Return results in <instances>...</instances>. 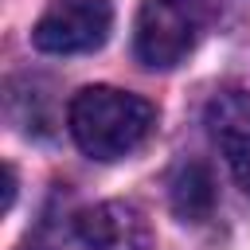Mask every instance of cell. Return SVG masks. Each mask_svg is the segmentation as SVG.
I'll return each mask as SVG.
<instances>
[{
  "label": "cell",
  "mask_w": 250,
  "mask_h": 250,
  "mask_svg": "<svg viewBox=\"0 0 250 250\" xmlns=\"http://www.w3.org/2000/svg\"><path fill=\"white\" fill-rule=\"evenodd\" d=\"M66 125L74 145L94 156V160H121L137 152L152 129H156V109L148 98L117 90V86H86L70 98Z\"/></svg>",
  "instance_id": "6da1fadb"
},
{
  "label": "cell",
  "mask_w": 250,
  "mask_h": 250,
  "mask_svg": "<svg viewBox=\"0 0 250 250\" xmlns=\"http://www.w3.org/2000/svg\"><path fill=\"white\" fill-rule=\"evenodd\" d=\"M199 27L203 16L195 0H145L133 27V51L148 70H172L191 55Z\"/></svg>",
  "instance_id": "7a4b0ae2"
},
{
  "label": "cell",
  "mask_w": 250,
  "mask_h": 250,
  "mask_svg": "<svg viewBox=\"0 0 250 250\" xmlns=\"http://www.w3.org/2000/svg\"><path fill=\"white\" fill-rule=\"evenodd\" d=\"M109 27H113L109 0H55L39 16L31 43L47 55H82L102 47L109 39Z\"/></svg>",
  "instance_id": "3957f363"
},
{
  "label": "cell",
  "mask_w": 250,
  "mask_h": 250,
  "mask_svg": "<svg viewBox=\"0 0 250 250\" xmlns=\"http://www.w3.org/2000/svg\"><path fill=\"white\" fill-rule=\"evenodd\" d=\"M82 250H152V230L141 207L125 199L94 203L74 223Z\"/></svg>",
  "instance_id": "277c9868"
},
{
  "label": "cell",
  "mask_w": 250,
  "mask_h": 250,
  "mask_svg": "<svg viewBox=\"0 0 250 250\" xmlns=\"http://www.w3.org/2000/svg\"><path fill=\"white\" fill-rule=\"evenodd\" d=\"M207 129H211V141L219 145L230 176L250 195V94H242V90L215 94L207 102Z\"/></svg>",
  "instance_id": "5b68a950"
},
{
  "label": "cell",
  "mask_w": 250,
  "mask_h": 250,
  "mask_svg": "<svg viewBox=\"0 0 250 250\" xmlns=\"http://www.w3.org/2000/svg\"><path fill=\"white\" fill-rule=\"evenodd\" d=\"M168 203H172L176 219H184V223L211 219V211H215V176H211V168L199 164V160H184L168 180Z\"/></svg>",
  "instance_id": "8992f818"
},
{
  "label": "cell",
  "mask_w": 250,
  "mask_h": 250,
  "mask_svg": "<svg viewBox=\"0 0 250 250\" xmlns=\"http://www.w3.org/2000/svg\"><path fill=\"white\" fill-rule=\"evenodd\" d=\"M4 176H8V188H4V211L12 207V199H16V168L12 164H4Z\"/></svg>",
  "instance_id": "52a82bcc"
}]
</instances>
